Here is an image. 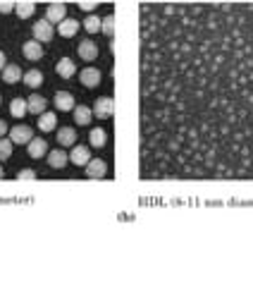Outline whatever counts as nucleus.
<instances>
[{"instance_id":"473e14b6","label":"nucleus","mask_w":253,"mask_h":287,"mask_svg":"<svg viewBox=\"0 0 253 287\" xmlns=\"http://www.w3.org/2000/svg\"><path fill=\"white\" fill-rule=\"evenodd\" d=\"M0 177H2V168H0Z\"/></svg>"},{"instance_id":"aec40b11","label":"nucleus","mask_w":253,"mask_h":287,"mask_svg":"<svg viewBox=\"0 0 253 287\" xmlns=\"http://www.w3.org/2000/svg\"><path fill=\"white\" fill-rule=\"evenodd\" d=\"M79 32V22L77 20H62V22H60V34H62V36H74V34Z\"/></svg>"},{"instance_id":"412c9836","label":"nucleus","mask_w":253,"mask_h":287,"mask_svg":"<svg viewBox=\"0 0 253 287\" xmlns=\"http://www.w3.org/2000/svg\"><path fill=\"white\" fill-rule=\"evenodd\" d=\"M14 10H17V14H19L22 20H26V17H31V14H33L36 5L29 2V0H22V2H17V5H14Z\"/></svg>"},{"instance_id":"c85d7f7f","label":"nucleus","mask_w":253,"mask_h":287,"mask_svg":"<svg viewBox=\"0 0 253 287\" xmlns=\"http://www.w3.org/2000/svg\"><path fill=\"white\" fill-rule=\"evenodd\" d=\"M79 8H81V10H93V8H96V2H93V0H81V2H79Z\"/></svg>"},{"instance_id":"6ab92c4d","label":"nucleus","mask_w":253,"mask_h":287,"mask_svg":"<svg viewBox=\"0 0 253 287\" xmlns=\"http://www.w3.org/2000/svg\"><path fill=\"white\" fill-rule=\"evenodd\" d=\"M22 77V70L17 65H5V70H2V79L7 82V84H14L17 79Z\"/></svg>"},{"instance_id":"6e6552de","label":"nucleus","mask_w":253,"mask_h":287,"mask_svg":"<svg viewBox=\"0 0 253 287\" xmlns=\"http://www.w3.org/2000/svg\"><path fill=\"white\" fill-rule=\"evenodd\" d=\"M86 175L93 177V180H100V177H105V172H108V166H105V160H100V158H96V160H88L86 163Z\"/></svg>"},{"instance_id":"f3484780","label":"nucleus","mask_w":253,"mask_h":287,"mask_svg":"<svg viewBox=\"0 0 253 287\" xmlns=\"http://www.w3.org/2000/svg\"><path fill=\"white\" fill-rule=\"evenodd\" d=\"M48 163H50V168H65L67 166V154L65 151H60V148H55V151H50V156H48Z\"/></svg>"},{"instance_id":"423d86ee","label":"nucleus","mask_w":253,"mask_h":287,"mask_svg":"<svg viewBox=\"0 0 253 287\" xmlns=\"http://www.w3.org/2000/svg\"><path fill=\"white\" fill-rule=\"evenodd\" d=\"M55 106L57 110H74L77 103H74V96L69 91H57L55 94Z\"/></svg>"},{"instance_id":"7ed1b4c3","label":"nucleus","mask_w":253,"mask_h":287,"mask_svg":"<svg viewBox=\"0 0 253 287\" xmlns=\"http://www.w3.org/2000/svg\"><path fill=\"white\" fill-rule=\"evenodd\" d=\"M112 112H115V103H112V98H98L96 100V106H93V115L96 118H103V120H108V118H112Z\"/></svg>"},{"instance_id":"c756f323","label":"nucleus","mask_w":253,"mask_h":287,"mask_svg":"<svg viewBox=\"0 0 253 287\" xmlns=\"http://www.w3.org/2000/svg\"><path fill=\"white\" fill-rule=\"evenodd\" d=\"M0 12H2V14L12 12V2H0Z\"/></svg>"},{"instance_id":"f03ea898","label":"nucleus","mask_w":253,"mask_h":287,"mask_svg":"<svg viewBox=\"0 0 253 287\" xmlns=\"http://www.w3.org/2000/svg\"><path fill=\"white\" fill-rule=\"evenodd\" d=\"M33 36H36L38 44H48L53 38V24L48 22V20H38V22L33 24Z\"/></svg>"},{"instance_id":"a878e982","label":"nucleus","mask_w":253,"mask_h":287,"mask_svg":"<svg viewBox=\"0 0 253 287\" xmlns=\"http://www.w3.org/2000/svg\"><path fill=\"white\" fill-rule=\"evenodd\" d=\"M12 156V139H0V160H7Z\"/></svg>"},{"instance_id":"ddd939ff","label":"nucleus","mask_w":253,"mask_h":287,"mask_svg":"<svg viewBox=\"0 0 253 287\" xmlns=\"http://www.w3.org/2000/svg\"><path fill=\"white\" fill-rule=\"evenodd\" d=\"M57 127V118L53 112H41V118H38V130H43V132H53Z\"/></svg>"},{"instance_id":"7c9ffc66","label":"nucleus","mask_w":253,"mask_h":287,"mask_svg":"<svg viewBox=\"0 0 253 287\" xmlns=\"http://www.w3.org/2000/svg\"><path fill=\"white\" fill-rule=\"evenodd\" d=\"M2 134H7V124H5V122L0 120V136H2Z\"/></svg>"},{"instance_id":"a211bd4d","label":"nucleus","mask_w":253,"mask_h":287,"mask_svg":"<svg viewBox=\"0 0 253 287\" xmlns=\"http://www.w3.org/2000/svg\"><path fill=\"white\" fill-rule=\"evenodd\" d=\"M26 103H29V112H33V115H41V112H45V106H48L43 96H31Z\"/></svg>"},{"instance_id":"f8f14e48","label":"nucleus","mask_w":253,"mask_h":287,"mask_svg":"<svg viewBox=\"0 0 253 287\" xmlns=\"http://www.w3.org/2000/svg\"><path fill=\"white\" fill-rule=\"evenodd\" d=\"M74 72H77V65H74L69 58H62V60L57 62V74H60L62 79H69Z\"/></svg>"},{"instance_id":"39448f33","label":"nucleus","mask_w":253,"mask_h":287,"mask_svg":"<svg viewBox=\"0 0 253 287\" xmlns=\"http://www.w3.org/2000/svg\"><path fill=\"white\" fill-rule=\"evenodd\" d=\"M79 58H81V60H86V62L96 60V58H98V46L93 44L91 38L81 41V44H79Z\"/></svg>"},{"instance_id":"0eeeda50","label":"nucleus","mask_w":253,"mask_h":287,"mask_svg":"<svg viewBox=\"0 0 253 287\" xmlns=\"http://www.w3.org/2000/svg\"><path fill=\"white\" fill-rule=\"evenodd\" d=\"M67 17V8L62 2H55V5H48V10H45V20L53 24V22H62Z\"/></svg>"},{"instance_id":"bb28decb","label":"nucleus","mask_w":253,"mask_h":287,"mask_svg":"<svg viewBox=\"0 0 253 287\" xmlns=\"http://www.w3.org/2000/svg\"><path fill=\"white\" fill-rule=\"evenodd\" d=\"M100 17H88L86 22H84V26H86V32L88 34H96V32H100Z\"/></svg>"},{"instance_id":"9b49d317","label":"nucleus","mask_w":253,"mask_h":287,"mask_svg":"<svg viewBox=\"0 0 253 287\" xmlns=\"http://www.w3.org/2000/svg\"><path fill=\"white\" fill-rule=\"evenodd\" d=\"M45 154H48V144L43 139H31L29 142V156L31 158H43Z\"/></svg>"},{"instance_id":"20e7f679","label":"nucleus","mask_w":253,"mask_h":287,"mask_svg":"<svg viewBox=\"0 0 253 287\" xmlns=\"http://www.w3.org/2000/svg\"><path fill=\"white\" fill-rule=\"evenodd\" d=\"M31 134H33L31 127H26V124H17V127H12L10 139H12V144H29L33 139Z\"/></svg>"},{"instance_id":"72a5a7b5","label":"nucleus","mask_w":253,"mask_h":287,"mask_svg":"<svg viewBox=\"0 0 253 287\" xmlns=\"http://www.w3.org/2000/svg\"><path fill=\"white\" fill-rule=\"evenodd\" d=\"M0 100H2V96H0Z\"/></svg>"},{"instance_id":"2f4dec72","label":"nucleus","mask_w":253,"mask_h":287,"mask_svg":"<svg viewBox=\"0 0 253 287\" xmlns=\"http://www.w3.org/2000/svg\"><path fill=\"white\" fill-rule=\"evenodd\" d=\"M0 70H5V56L0 53Z\"/></svg>"},{"instance_id":"4468645a","label":"nucleus","mask_w":253,"mask_h":287,"mask_svg":"<svg viewBox=\"0 0 253 287\" xmlns=\"http://www.w3.org/2000/svg\"><path fill=\"white\" fill-rule=\"evenodd\" d=\"M69 158H72V163H74V166H86L88 160H91V158H88V148H86V146H74Z\"/></svg>"},{"instance_id":"2eb2a0df","label":"nucleus","mask_w":253,"mask_h":287,"mask_svg":"<svg viewBox=\"0 0 253 287\" xmlns=\"http://www.w3.org/2000/svg\"><path fill=\"white\" fill-rule=\"evenodd\" d=\"M57 142L62 144V146H74V144H77V132H74L72 127H62V130L57 132Z\"/></svg>"},{"instance_id":"5701e85b","label":"nucleus","mask_w":253,"mask_h":287,"mask_svg":"<svg viewBox=\"0 0 253 287\" xmlns=\"http://www.w3.org/2000/svg\"><path fill=\"white\" fill-rule=\"evenodd\" d=\"M100 32L105 34L108 38H112V36H115V14H108V17L100 22Z\"/></svg>"},{"instance_id":"cd10ccee","label":"nucleus","mask_w":253,"mask_h":287,"mask_svg":"<svg viewBox=\"0 0 253 287\" xmlns=\"http://www.w3.org/2000/svg\"><path fill=\"white\" fill-rule=\"evenodd\" d=\"M17 177H19V180H36V170H22Z\"/></svg>"},{"instance_id":"1a4fd4ad","label":"nucleus","mask_w":253,"mask_h":287,"mask_svg":"<svg viewBox=\"0 0 253 287\" xmlns=\"http://www.w3.org/2000/svg\"><path fill=\"white\" fill-rule=\"evenodd\" d=\"M81 84L88 86V88L98 86V84H100V72H98V70H93V67H86V70L81 72Z\"/></svg>"},{"instance_id":"9d476101","label":"nucleus","mask_w":253,"mask_h":287,"mask_svg":"<svg viewBox=\"0 0 253 287\" xmlns=\"http://www.w3.org/2000/svg\"><path fill=\"white\" fill-rule=\"evenodd\" d=\"M24 58L26 60H41L43 58V48L38 41H29V44H24Z\"/></svg>"},{"instance_id":"b1692460","label":"nucleus","mask_w":253,"mask_h":287,"mask_svg":"<svg viewBox=\"0 0 253 287\" xmlns=\"http://www.w3.org/2000/svg\"><path fill=\"white\" fill-rule=\"evenodd\" d=\"M74 120H77V124H88L91 110H88L86 106H77V108H74Z\"/></svg>"},{"instance_id":"f257e3e1","label":"nucleus","mask_w":253,"mask_h":287,"mask_svg":"<svg viewBox=\"0 0 253 287\" xmlns=\"http://www.w3.org/2000/svg\"><path fill=\"white\" fill-rule=\"evenodd\" d=\"M141 180H253V2H143Z\"/></svg>"},{"instance_id":"393cba45","label":"nucleus","mask_w":253,"mask_h":287,"mask_svg":"<svg viewBox=\"0 0 253 287\" xmlns=\"http://www.w3.org/2000/svg\"><path fill=\"white\" fill-rule=\"evenodd\" d=\"M91 146H96V148H100L103 144H105V132L100 130V127H96V130H91Z\"/></svg>"},{"instance_id":"dca6fc26","label":"nucleus","mask_w":253,"mask_h":287,"mask_svg":"<svg viewBox=\"0 0 253 287\" xmlns=\"http://www.w3.org/2000/svg\"><path fill=\"white\" fill-rule=\"evenodd\" d=\"M26 110H29V103L22 98H14L10 103V115L12 118H24L26 115Z\"/></svg>"},{"instance_id":"4be33fe9","label":"nucleus","mask_w":253,"mask_h":287,"mask_svg":"<svg viewBox=\"0 0 253 287\" xmlns=\"http://www.w3.org/2000/svg\"><path fill=\"white\" fill-rule=\"evenodd\" d=\"M24 82H26V86H41L43 84V74L38 72V70H29L26 74H24Z\"/></svg>"}]
</instances>
